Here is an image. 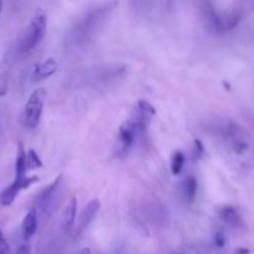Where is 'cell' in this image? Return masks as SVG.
<instances>
[{
  "mask_svg": "<svg viewBox=\"0 0 254 254\" xmlns=\"http://www.w3.org/2000/svg\"><path fill=\"white\" fill-rule=\"evenodd\" d=\"M46 12L42 9H37L35 11L34 16H32L31 21H30L29 27H27L24 36H22L21 42H20V51L22 54H27V52L32 51L42 41L45 32H46Z\"/></svg>",
  "mask_w": 254,
  "mask_h": 254,
  "instance_id": "6da1fadb",
  "label": "cell"
},
{
  "mask_svg": "<svg viewBox=\"0 0 254 254\" xmlns=\"http://www.w3.org/2000/svg\"><path fill=\"white\" fill-rule=\"evenodd\" d=\"M46 91L44 88L35 89L27 99L24 108V124L27 129H36L41 122Z\"/></svg>",
  "mask_w": 254,
  "mask_h": 254,
  "instance_id": "7a4b0ae2",
  "label": "cell"
},
{
  "mask_svg": "<svg viewBox=\"0 0 254 254\" xmlns=\"http://www.w3.org/2000/svg\"><path fill=\"white\" fill-rule=\"evenodd\" d=\"M40 180V178L37 175H31V176H15V180L0 193V203L2 206H10L15 201V198L17 197L20 191L25 190V189H29L30 186L34 185L35 183Z\"/></svg>",
  "mask_w": 254,
  "mask_h": 254,
  "instance_id": "3957f363",
  "label": "cell"
},
{
  "mask_svg": "<svg viewBox=\"0 0 254 254\" xmlns=\"http://www.w3.org/2000/svg\"><path fill=\"white\" fill-rule=\"evenodd\" d=\"M201 7H202V11H203V15H205L206 21H207V24L210 25L211 29H212L215 32H218V34L225 32L226 31L225 19L221 17L220 15L217 14L216 9L213 7L212 2H210L208 0H202Z\"/></svg>",
  "mask_w": 254,
  "mask_h": 254,
  "instance_id": "277c9868",
  "label": "cell"
},
{
  "mask_svg": "<svg viewBox=\"0 0 254 254\" xmlns=\"http://www.w3.org/2000/svg\"><path fill=\"white\" fill-rule=\"evenodd\" d=\"M227 136L230 145L236 154L241 155L248 149V141L243 138V129L235 123H231L227 128Z\"/></svg>",
  "mask_w": 254,
  "mask_h": 254,
  "instance_id": "5b68a950",
  "label": "cell"
},
{
  "mask_svg": "<svg viewBox=\"0 0 254 254\" xmlns=\"http://www.w3.org/2000/svg\"><path fill=\"white\" fill-rule=\"evenodd\" d=\"M155 114V108H154L149 102L140 99V101H138V103H136V119L134 122L136 123V127H138V128L146 129L149 124H150L151 118H153Z\"/></svg>",
  "mask_w": 254,
  "mask_h": 254,
  "instance_id": "8992f818",
  "label": "cell"
},
{
  "mask_svg": "<svg viewBox=\"0 0 254 254\" xmlns=\"http://www.w3.org/2000/svg\"><path fill=\"white\" fill-rule=\"evenodd\" d=\"M57 68H59V64H57L56 60L51 59V57L45 60V61L39 62V64H35L34 72H32V81H44V79L49 78L52 74L56 73Z\"/></svg>",
  "mask_w": 254,
  "mask_h": 254,
  "instance_id": "52a82bcc",
  "label": "cell"
},
{
  "mask_svg": "<svg viewBox=\"0 0 254 254\" xmlns=\"http://www.w3.org/2000/svg\"><path fill=\"white\" fill-rule=\"evenodd\" d=\"M99 208H101V202H99L98 198H93V200L89 201L84 208L82 210L81 215H79L78 220V231L82 232L89 223L93 221V218L96 217L97 213H98Z\"/></svg>",
  "mask_w": 254,
  "mask_h": 254,
  "instance_id": "ba28073f",
  "label": "cell"
},
{
  "mask_svg": "<svg viewBox=\"0 0 254 254\" xmlns=\"http://www.w3.org/2000/svg\"><path fill=\"white\" fill-rule=\"evenodd\" d=\"M136 130H138V127H136V123L133 119H128V121L123 122L122 126L119 127V140H121L124 149L133 145L134 140H135Z\"/></svg>",
  "mask_w": 254,
  "mask_h": 254,
  "instance_id": "9c48e42d",
  "label": "cell"
},
{
  "mask_svg": "<svg viewBox=\"0 0 254 254\" xmlns=\"http://www.w3.org/2000/svg\"><path fill=\"white\" fill-rule=\"evenodd\" d=\"M218 215H220L221 220L225 221L227 225L232 226V227H240L243 225L242 217H241L240 212L235 206L226 205L218 210Z\"/></svg>",
  "mask_w": 254,
  "mask_h": 254,
  "instance_id": "30bf717a",
  "label": "cell"
},
{
  "mask_svg": "<svg viewBox=\"0 0 254 254\" xmlns=\"http://www.w3.org/2000/svg\"><path fill=\"white\" fill-rule=\"evenodd\" d=\"M22 237L25 241H29L37 231V213L35 208H31L29 212L25 215L21 223Z\"/></svg>",
  "mask_w": 254,
  "mask_h": 254,
  "instance_id": "8fae6325",
  "label": "cell"
},
{
  "mask_svg": "<svg viewBox=\"0 0 254 254\" xmlns=\"http://www.w3.org/2000/svg\"><path fill=\"white\" fill-rule=\"evenodd\" d=\"M76 212H77V198L72 196L69 198L68 203H67L66 208L64 211V216H62V223L66 230H69L72 226L74 225L76 221Z\"/></svg>",
  "mask_w": 254,
  "mask_h": 254,
  "instance_id": "7c38bea8",
  "label": "cell"
},
{
  "mask_svg": "<svg viewBox=\"0 0 254 254\" xmlns=\"http://www.w3.org/2000/svg\"><path fill=\"white\" fill-rule=\"evenodd\" d=\"M26 150L24 149L22 143H17V151H16V161H15V176L26 175Z\"/></svg>",
  "mask_w": 254,
  "mask_h": 254,
  "instance_id": "4fadbf2b",
  "label": "cell"
},
{
  "mask_svg": "<svg viewBox=\"0 0 254 254\" xmlns=\"http://www.w3.org/2000/svg\"><path fill=\"white\" fill-rule=\"evenodd\" d=\"M183 192L184 197H185V200L189 203H191L195 200L196 195H197V180H196L195 176L190 175L186 178V180L184 181Z\"/></svg>",
  "mask_w": 254,
  "mask_h": 254,
  "instance_id": "5bb4252c",
  "label": "cell"
},
{
  "mask_svg": "<svg viewBox=\"0 0 254 254\" xmlns=\"http://www.w3.org/2000/svg\"><path fill=\"white\" fill-rule=\"evenodd\" d=\"M184 165H185V155H184V153L181 150H175L171 154L170 159L171 174L174 176L180 175L184 169Z\"/></svg>",
  "mask_w": 254,
  "mask_h": 254,
  "instance_id": "9a60e30c",
  "label": "cell"
},
{
  "mask_svg": "<svg viewBox=\"0 0 254 254\" xmlns=\"http://www.w3.org/2000/svg\"><path fill=\"white\" fill-rule=\"evenodd\" d=\"M26 168H27V171L35 168H42V161L40 160L36 151L32 150V149H30L29 151H26Z\"/></svg>",
  "mask_w": 254,
  "mask_h": 254,
  "instance_id": "2e32d148",
  "label": "cell"
},
{
  "mask_svg": "<svg viewBox=\"0 0 254 254\" xmlns=\"http://www.w3.org/2000/svg\"><path fill=\"white\" fill-rule=\"evenodd\" d=\"M0 254H14L12 253L10 245L7 243V241L5 240L1 231H0Z\"/></svg>",
  "mask_w": 254,
  "mask_h": 254,
  "instance_id": "e0dca14e",
  "label": "cell"
},
{
  "mask_svg": "<svg viewBox=\"0 0 254 254\" xmlns=\"http://www.w3.org/2000/svg\"><path fill=\"white\" fill-rule=\"evenodd\" d=\"M7 78L4 76H0V97H4L7 93Z\"/></svg>",
  "mask_w": 254,
  "mask_h": 254,
  "instance_id": "ac0fdd59",
  "label": "cell"
},
{
  "mask_svg": "<svg viewBox=\"0 0 254 254\" xmlns=\"http://www.w3.org/2000/svg\"><path fill=\"white\" fill-rule=\"evenodd\" d=\"M215 245L217 246L218 248H222L226 246V238L222 232H217L215 235Z\"/></svg>",
  "mask_w": 254,
  "mask_h": 254,
  "instance_id": "d6986e66",
  "label": "cell"
},
{
  "mask_svg": "<svg viewBox=\"0 0 254 254\" xmlns=\"http://www.w3.org/2000/svg\"><path fill=\"white\" fill-rule=\"evenodd\" d=\"M193 145H195V150L197 151V155L198 156L202 155L205 148H203V144L201 143V140H198V139H195V141H193Z\"/></svg>",
  "mask_w": 254,
  "mask_h": 254,
  "instance_id": "ffe728a7",
  "label": "cell"
},
{
  "mask_svg": "<svg viewBox=\"0 0 254 254\" xmlns=\"http://www.w3.org/2000/svg\"><path fill=\"white\" fill-rule=\"evenodd\" d=\"M17 254H29V247H26V246L20 247V250L17 251Z\"/></svg>",
  "mask_w": 254,
  "mask_h": 254,
  "instance_id": "44dd1931",
  "label": "cell"
},
{
  "mask_svg": "<svg viewBox=\"0 0 254 254\" xmlns=\"http://www.w3.org/2000/svg\"><path fill=\"white\" fill-rule=\"evenodd\" d=\"M238 254H250V250H243V248H241V250L237 251Z\"/></svg>",
  "mask_w": 254,
  "mask_h": 254,
  "instance_id": "7402d4cb",
  "label": "cell"
},
{
  "mask_svg": "<svg viewBox=\"0 0 254 254\" xmlns=\"http://www.w3.org/2000/svg\"><path fill=\"white\" fill-rule=\"evenodd\" d=\"M78 254H91V251H89V248H83Z\"/></svg>",
  "mask_w": 254,
  "mask_h": 254,
  "instance_id": "603a6c76",
  "label": "cell"
},
{
  "mask_svg": "<svg viewBox=\"0 0 254 254\" xmlns=\"http://www.w3.org/2000/svg\"><path fill=\"white\" fill-rule=\"evenodd\" d=\"M1 9H2V0H0V12H1Z\"/></svg>",
  "mask_w": 254,
  "mask_h": 254,
  "instance_id": "cb8c5ba5",
  "label": "cell"
}]
</instances>
